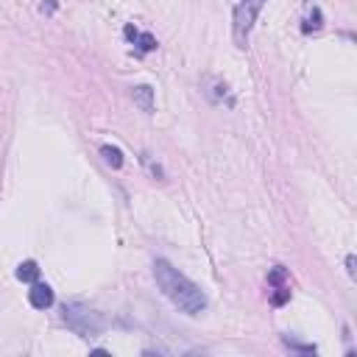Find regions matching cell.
<instances>
[{
    "label": "cell",
    "mask_w": 357,
    "mask_h": 357,
    "mask_svg": "<svg viewBox=\"0 0 357 357\" xmlns=\"http://www.w3.org/2000/svg\"><path fill=\"white\" fill-rule=\"evenodd\" d=\"M100 156H103V162L109 165V167H123V151L117 148V145H100Z\"/></svg>",
    "instance_id": "obj_7"
},
{
    "label": "cell",
    "mask_w": 357,
    "mask_h": 357,
    "mask_svg": "<svg viewBox=\"0 0 357 357\" xmlns=\"http://www.w3.org/2000/svg\"><path fill=\"white\" fill-rule=\"evenodd\" d=\"M126 39H128L139 53L156 50V36L148 33V31H139V28H134V25H126Z\"/></svg>",
    "instance_id": "obj_5"
},
{
    "label": "cell",
    "mask_w": 357,
    "mask_h": 357,
    "mask_svg": "<svg viewBox=\"0 0 357 357\" xmlns=\"http://www.w3.org/2000/svg\"><path fill=\"white\" fill-rule=\"evenodd\" d=\"M282 343H284L287 349H293V351H301V354H315V351H318L312 343H298V340H293V337H287V335L282 337Z\"/></svg>",
    "instance_id": "obj_10"
},
{
    "label": "cell",
    "mask_w": 357,
    "mask_h": 357,
    "mask_svg": "<svg viewBox=\"0 0 357 357\" xmlns=\"http://www.w3.org/2000/svg\"><path fill=\"white\" fill-rule=\"evenodd\" d=\"M61 321L67 324V329H73L78 337H86V340L98 337L103 332V326H106L103 315L98 310L81 304V301H64L61 304Z\"/></svg>",
    "instance_id": "obj_2"
},
{
    "label": "cell",
    "mask_w": 357,
    "mask_h": 357,
    "mask_svg": "<svg viewBox=\"0 0 357 357\" xmlns=\"http://www.w3.org/2000/svg\"><path fill=\"white\" fill-rule=\"evenodd\" d=\"M17 279L20 282H36L39 279V265L33 259H25L17 265Z\"/></svg>",
    "instance_id": "obj_8"
},
{
    "label": "cell",
    "mask_w": 357,
    "mask_h": 357,
    "mask_svg": "<svg viewBox=\"0 0 357 357\" xmlns=\"http://www.w3.org/2000/svg\"><path fill=\"white\" fill-rule=\"evenodd\" d=\"M153 279L159 284V290L167 296V301L181 310L184 315H201L209 304L206 293L192 282L187 279L178 268H173L167 259H153Z\"/></svg>",
    "instance_id": "obj_1"
},
{
    "label": "cell",
    "mask_w": 357,
    "mask_h": 357,
    "mask_svg": "<svg viewBox=\"0 0 357 357\" xmlns=\"http://www.w3.org/2000/svg\"><path fill=\"white\" fill-rule=\"evenodd\" d=\"M321 25H324V14H321V8H312V11H310V17H307V22L301 25V31H304V33H310V31H318Z\"/></svg>",
    "instance_id": "obj_9"
},
{
    "label": "cell",
    "mask_w": 357,
    "mask_h": 357,
    "mask_svg": "<svg viewBox=\"0 0 357 357\" xmlns=\"http://www.w3.org/2000/svg\"><path fill=\"white\" fill-rule=\"evenodd\" d=\"M28 301H31V307H36V310H47V307H53V287L45 284V282H39V279L31 282Z\"/></svg>",
    "instance_id": "obj_4"
},
{
    "label": "cell",
    "mask_w": 357,
    "mask_h": 357,
    "mask_svg": "<svg viewBox=\"0 0 357 357\" xmlns=\"http://www.w3.org/2000/svg\"><path fill=\"white\" fill-rule=\"evenodd\" d=\"M131 98H134V106H139L145 114H153V86L139 84L131 89Z\"/></svg>",
    "instance_id": "obj_6"
},
{
    "label": "cell",
    "mask_w": 357,
    "mask_h": 357,
    "mask_svg": "<svg viewBox=\"0 0 357 357\" xmlns=\"http://www.w3.org/2000/svg\"><path fill=\"white\" fill-rule=\"evenodd\" d=\"M284 301H290V287H287V284H279V287H273V296H271V304H276V307H282Z\"/></svg>",
    "instance_id": "obj_12"
},
{
    "label": "cell",
    "mask_w": 357,
    "mask_h": 357,
    "mask_svg": "<svg viewBox=\"0 0 357 357\" xmlns=\"http://www.w3.org/2000/svg\"><path fill=\"white\" fill-rule=\"evenodd\" d=\"M268 0H240L234 6V22H231V33H234V45L237 47H248V39H251V31H254V22L262 11Z\"/></svg>",
    "instance_id": "obj_3"
},
{
    "label": "cell",
    "mask_w": 357,
    "mask_h": 357,
    "mask_svg": "<svg viewBox=\"0 0 357 357\" xmlns=\"http://www.w3.org/2000/svg\"><path fill=\"white\" fill-rule=\"evenodd\" d=\"M268 284L271 287H279V284H287V271L282 265H276L271 273H268Z\"/></svg>",
    "instance_id": "obj_11"
},
{
    "label": "cell",
    "mask_w": 357,
    "mask_h": 357,
    "mask_svg": "<svg viewBox=\"0 0 357 357\" xmlns=\"http://www.w3.org/2000/svg\"><path fill=\"white\" fill-rule=\"evenodd\" d=\"M354 265H357V259H354V254H349V257H346V273H349L351 279H354V273H357V268H354Z\"/></svg>",
    "instance_id": "obj_13"
}]
</instances>
